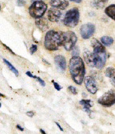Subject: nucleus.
Here are the masks:
<instances>
[{"instance_id": "f257e3e1", "label": "nucleus", "mask_w": 115, "mask_h": 134, "mask_svg": "<svg viewBox=\"0 0 115 134\" xmlns=\"http://www.w3.org/2000/svg\"><path fill=\"white\" fill-rule=\"evenodd\" d=\"M69 71L72 79L75 83L81 85L82 83L86 74L84 62L79 56H73L69 62Z\"/></svg>"}, {"instance_id": "f03ea898", "label": "nucleus", "mask_w": 115, "mask_h": 134, "mask_svg": "<svg viewBox=\"0 0 115 134\" xmlns=\"http://www.w3.org/2000/svg\"><path fill=\"white\" fill-rule=\"evenodd\" d=\"M63 32L52 30L47 32L45 36L44 45L49 51H56L62 45Z\"/></svg>"}, {"instance_id": "7ed1b4c3", "label": "nucleus", "mask_w": 115, "mask_h": 134, "mask_svg": "<svg viewBox=\"0 0 115 134\" xmlns=\"http://www.w3.org/2000/svg\"><path fill=\"white\" fill-rule=\"evenodd\" d=\"M79 20V12L77 8L68 10L63 18V24L66 26L73 28L78 24Z\"/></svg>"}, {"instance_id": "20e7f679", "label": "nucleus", "mask_w": 115, "mask_h": 134, "mask_svg": "<svg viewBox=\"0 0 115 134\" xmlns=\"http://www.w3.org/2000/svg\"><path fill=\"white\" fill-rule=\"evenodd\" d=\"M47 5L41 1H34L29 7V13L35 19H40L47 11Z\"/></svg>"}, {"instance_id": "39448f33", "label": "nucleus", "mask_w": 115, "mask_h": 134, "mask_svg": "<svg viewBox=\"0 0 115 134\" xmlns=\"http://www.w3.org/2000/svg\"><path fill=\"white\" fill-rule=\"evenodd\" d=\"M78 41V37L74 32L67 31L63 32L62 46L66 51H69L73 49Z\"/></svg>"}, {"instance_id": "423d86ee", "label": "nucleus", "mask_w": 115, "mask_h": 134, "mask_svg": "<svg viewBox=\"0 0 115 134\" xmlns=\"http://www.w3.org/2000/svg\"><path fill=\"white\" fill-rule=\"evenodd\" d=\"M106 59L107 54L106 52L92 53V67L101 69L105 65Z\"/></svg>"}, {"instance_id": "0eeeda50", "label": "nucleus", "mask_w": 115, "mask_h": 134, "mask_svg": "<svg viewBox=\"0 0 115 134\" xmlns=\"http://www.w3.org/2000/svg\"><path fill=\"white\" fill-rule=\"evenodd\" d=\"M98 103L106 107H110L115 104V91L110 90L98 99Z\"/></svg>"}, {"instance_id": "6e6552de", "label": "nucleus", "mask_w": 115, "mask_h": 134, "mask_svg": "<svg viewBox=\"0 0 115 134\" xmlns=\"http://www.w3.org/2000/svg\"><path fill=\"white\" fill-rule=\"evenodd\" d=\"M95 32V26L93 24L87 23L84 24L81 27L80 32L81 37L84 39H87L90 38L94 34Z\"/></svg>"}, {"instance_id": "1a4fd4ad", "label": "nucleus", "mask_w": 115, "mask_h": 134, "mask_svg": "<svg viewBox=\"0 0 115 134\" xmlns=\"http://www.w3.org/2000/svg\"><path fill=\"white\" fill-rule=\"evenodd\" d=\"M84 84H85L86 89L90 93L94 94L98 91L97 82L93 77H90V76L86 77L84 79Z\"/></svg>"}, {"instance_id": "9d476101", "label": "nucleus", "mask_w": 115, "mask_h": 134, "mask_svg": "<svg viewBox=\"0 0 115 134\" xmlns=\"http://www.w3.org/2000/svg\"><path fill=\"white\" fill-rule=\"evenodd\" d=\"M48 19L52 22H57L62 16V13L57 8H50L48 11Z\"/></svg>"}, {"instance_id": "9b49d317", "label": "nucleus", "mask_w": 115, "mask_h": 134, "mask_svg": "<svg viewBox=\"0 0 115 134\" xmlns=\"http://www.w3.org/2000/svg\"><path fill=\"white\" fill-rule=\"evenodd\" d=\"M50 4L52 7L59 10H65L69 4L68 0H50Z\"/></svg>"}, {"instance_id": "f8f14e48", "label": "nucleus", "mask_w": 115, "mask_h": 134, "mask_svg": "<svg viewBox=\"0 0 115 134\" xmlns=\"http://www.w3.org/2000/svg\"><path fill=\"white\" fill-rule=\"evenodd\" d=\"M54 61L57 65V67L61 71H65L67 66V63H66V58L62 55H57L54 58Z\"/></svg>"}, {"instance_id": "ddd939ff", "label": "nucleus", "mask_w": 115, "mask_h": 134, "mask_svg": "<svg viewBox=\"0 0 115 134\" xmlns=\"http://www.w3.org/2000/svg\"><path fill=\"white\" fill-rule=\"evenodd\" d=\"M91 46L93 48V52L94 53H103V52H106L105 48L102 45V44L99 42V41L97 40L96 39H92L91 41Z\"/></svg>"}, {"instance_id": "4468645a", "label": "nucleus", "mask_w": 115, "mask_h": 134, "mask_svg": "<svg viewBox=\"0 0 115 134\" xmlns=\"http://www.w3.org/2000/svg\"><path fill=\"white\" fill-rule=\"evenodd\" d=\"M79 103L81 105H83V106H84L83 110H84V111H86V113L89 114L91 113L90 108L93 106V102L92 101V100L89 99H82L81 100H80Z\"/></svg>"}, {"instance_id": "2eb2a0df", "label": "nucleus", "mask_w": 115, "mask_h": 134, "mask_svg": "<svg viewBox=\"0 0 115 134\" xmlns=\"http://www.w3.org/2000/svg\"><path fill=\"white\" fill-rule=\"evenodd\" d=\"M36 25L38 28L42 31H45L48 28V24L47 20L45 19H40L35 22Z\"/></svg>"}, {"instance_id": "dca6fc26", "label": "nucleus", "mask_w": 115, "mask_h": 134, "mask_svg": "<svg viewBox=\"0 0 115 134\" xmlns=\"http://www.w3.org/2000/svg\"><path fill=\"white\" fill-rule=\"evenodd\" d=\"M105 13L115 20V4H111L105 9Z\"/></svg>"}, {"instance_id": "f3484780", "label": "nucleus", "mask_w": 115, "mask_h": 134, "mask_svg": "<svg viewBox=\"0 0 115 134\" xmlns=\"http://www.w3.org/2000/svg\"><path fill=\"white\" fill-rule=\"evenodd\" d=\"M108 1V0H94L92 4L97 9H102L105 7Z\"/></svg>"}, {"instance_id": "a211bd4d", "label": "nucleus", "mask_w": 115, "mask_h": 134, "mask_svg": "<svg viewBox=\"0 0 115 134\" xmlns=\"http://www.w3.org/2000/svg\"><path fill=\"white\" fill-rule=\"evenodd\" d=\"M101 41L104 45L107 46H110L113 43V39L109 36H103L101 38Z\"/></svg>"}, {"instance_id": "6ab92c4d", "label": "nucleus", "mask_w": 115, "mask_h": 134, "mask_svg": "<svg viewBox=\"0 0 115 134\" xmlns=\"http://www.w3.org/2000/svg\"><path fill=\"white\" fill-rule=\"evenodd\" d=\"M3 62H4V63H5L6 65H7V66L9 68H10V70H11L12 71H13V73H14L15 75H16V76H18V74H19V73H18V71L17 70H16V68H15V67L13 66V65H12L10 63V62H8V61L6 60V59H3Z\"/></svg>"}, {"instance_id": "aec40b11", "label": "nucleus", "mask_w": 115, "mask_h": 134, "mask_svg": "<svg viewBox=\"0 0 115 134\" xmlns=\"http://www.w3.org/2000/svg\"><path fill=\"white\" fill-rule=\"evenodd\" d=\"M115 73V69L113 67H108L105 71V75L106 77L111 78L112 76Z\"/></svg>"}, {"instance_id": "412c9836", "label": "nucleus", "mask_w": 115, "mask_h": 134, "mask_svg": "<svg viewBox=\"0 0 115 134\" xmlns=\"http://www.w3.org/2000/svg\"><path fill=\"white\" fill-rule=\"evenodd\" d=\"M72 54L73 56H78L79 54V49L78 47H74L72 49Z\"/></svg>"}, {"instance_id": "4be33fe9", "label": "nucleus", "mask_w": 115, "mask_h": 134, "mask_svg": "<svg viewBox=\"0 0 115 134\" xmlns=\"http://www.w3.org/2000/svg\"><path fill=\"white\" fill-rule=\"evenodd\" d=\"M68 90H69V91H70V92H71L72 94H74V95H76L77 94H78V91H77V89H75V87H74V86H69V87H68Z\"/></svg>"}, {"instance_id": "5701e85b", "label": "nucleus", "mask_w": 115, "mask_h": 134, "mask_svg": "<svg viewBox=\"0 0 115 134\" xmlns=\"http://www.w3.org/2000/svg\"><path fill=\"white\" fill-rule=\"evenodd\" d=\"M37 50V46L33 44L31 46V47L30 48V52H31V54H34L35 52H36Z\"/></svg>"}, {"instance_id": "b1692460", "label": "nucleus", "mask_w": 115, "mask_h": 134, "mask_svg": "<svg viewBox=\"0 0 115 134\" xmlns=\"http://www.w3.org/2000/svg\"><path fill=\"white\" fill-rule=\"evenodd\" d=\"M26 3L25 1L24 0H18L17 1V4L19 7H22V6H24Z\"/></svg>"}, {"instance_id": "393cba45", "label": "nucleus", "mask_w": 115, "mask_h": 134, "mask_svg": "<svg viewBox=\"0 0 115 134\" xmlns=\"http://www.w3.org/2000/svg\"><path fill=\"white\" fill-rule=\"evenodd\" d=\"M37 79V80H38V81L39 82V83H40V85H41V86H43V87L45 86V82L43 81V80H42V79H40V77H37V79Z\"/></svg>"}, {"instance_id": "a878e982", "label": "nucleus", "mask_w": 115, "mask_h": 134, "mask_svg": "<svg viewBox=\"0 0 115 134\" xmlns=\"http://www.w3.org/2000/svg\"><path fill=\"white\" fill-rule=\"evenodd\" d=\"M52 82H53V83H54V87H55V89H57V91H60V90L62 89V87L60 86L59 85V83H56V82H54V81H52Z\"/></svg>"}, {"instance_id": "bb28decb", "label": "nucleus", "mask_w": 115, "mask_h": 134, "mask_svg": "<svg viewBox=\"0 0 115 134\" xmlns=\"http://www.w3.org/2000/svg\"><path fill=\"white\" fill-rule=\"evenodd\" d=\"M26 74L28 76V77H31V78H34V79H37V76H35L33 75L32 74H31V72L30 71H27L26 72Z\"/></svg>"}, {"instance_id": "cd10ccee", "label": "nucleus", "mask_w": 115, "mask_h": 134, "mask_svg": "<svg viewBox=\"0 0 115 134\" xmlns=\"http://www.w3.org/2000/svg\"><path fill=\"white\" fill-rule=\"evenodd\" d=\"M110 79H111V83L113 85V86H115V73H114V74L112 76Z\"/></svg>"}, {"instance_id": "c85d7f7f", "label": "nucleus", "mask_w": 115, "mask_h": 134, "mask_svg": "<svg viewBox=\"0 0 115 134\" xmlns=\"http://www.w3.org/2000/svg\"><path fill=\"white\" fill-rule=\"evenodd\" d=\"M35 115V113L34 111H30L27 112V115L29 117H33Z\"/></svg>"}, {"instance_id": "c756f323", "label": "nucleus", "mask_w": 115, "mask_h": 134, "mask_svg": "<svg viewBox=\"0 0 115 134\" xmlns=\"http://www.w3.org/2000/svg\"><path fill=\"white\" fill-rule=\"evenodd\" d=\"M16 128H17V129L20 131H23L24 130L23 128H22V127H21V126H20L19 125H16Z\"/></svg>"}, {"instance_id": "7c9ffc66", "label": "nucleus", "mask_w": 115, "mask_h": 134, "mask_svg": "<svg viewBox=\"0 0 115 134\" xmlns=\"http://www.w3.org/2000/svg\"><path fill=\"white\" fill-rule=\"evenodd\" d=\"M55 124L57 125V127H58L59 128L60 130V131H62V132H63V129H62V128L61 127H60V125H59V123H57V122H55Z\"/></svg>"}, {"instance_id": "2f4dec72", "label": "nucleus", "mask_w": 115, "mask_h": 134, "mask_svg": "<svg viewBox=\"0 0 115 134\" xmlns=\"http://www.w3.org/2000/svg\"><path fill=\"white\" fill-rule=\"evenodd\" d=\"M71 1H73V2H75V3H81L82 0H70Z\"/></svg>"}, {"instance_id": "473e14b6", "label": "nucleus", "mask_w": 115, "mask_h": 134, "mask_svg": "<svg viewBox=\"0 0 115 134\" xmlns=\"http://www.w3.org/2000/svg\"><path fill=\"white\" fill-rule=\"evenodd\" d=\"M3 46H4V47H5V48H7V49H8V50H9V51H10V52H11V53H12V54H15V53H13V51H11V49H10L8 48V46H6L5 44H3Z\"/></svg>"}, {"instance_id": "72a5a7b5", "label": "nucleus", "mask_w": 115, "mask_h": 134, "mask_svg": "<svg viewBox=\"0 0 115 134\" xmlns=\"http://www.w3.org/2000/svg\"><path fill=\"white\" fill-rule=\"evenodd\" d=\"M40 132H41V133L42 134H47L46 133H45V131L43 130V129H40Z\"/></svg>"}, {"instance_id": "f704fd0d", "label": "nucleus", "mask_w": 115, "mask_h": 134, "mask_svg": "<svg viewBox=\"0 0 115 134\" xmlns=\"http://www.w3.org/2000/svg\"><path fill=\"white\" fill-rule=\"evenodd\" d=\"M45 1V0H31V1H32V2H34V1Z\"/></svg>"}, {"instance_id": "c9c22d12", "label": "nucleus", "mask_w": 115, "mask_h": 134, "mask_svg": "<svg viewBox=\"0 0 115 134\" xmlns=\"http://www.w3.org/2000/svg\"><path fill=\"white\" fill-rule=\"evenodd\" d=\"M0 96H2V97H4V95H3V94H0Z\"/></svg>"}]
</instances>
